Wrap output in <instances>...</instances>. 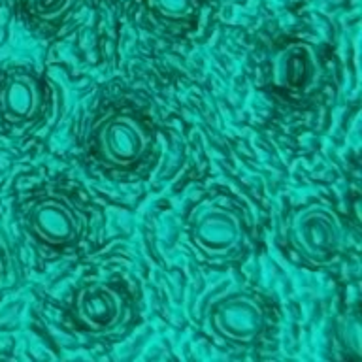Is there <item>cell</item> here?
<instances>
[{
  "label": "cell",
  "mask_w": 362,
  "mask_h": 362,
  "mask_svg": "<svg viewBox=\"0 0 362 362\" xmlns=\"http://www.w3.org/2000/svg\"><path fill=\"white\" fill-rule=\"evenodd\" d=\"M74 315L90 332H113L124 321L127 302L121 291L110 283H90L76 294Z\"/></svg>",
  "instance_id": "8992f818"
},
{
  "label": "cell",
  "mask_w": 362,
  "mask_h": 362,
  "mask_svg": "<svg viewBox=\"0 0 362 362\" xmlns=\"http://www.w3.org/2000/svg\"><path fill=\"white\" fill-rule=\"evenodd\" d=\"M4 276V262H2V255H0V279Z\"/></svg>",
  "instance_id": "8fae6325"
},
{
  "label": "cell",
  "mask_w": 362,
  "mask_h": 362,
  "mask_svg": "<svg viewBox=\"0 0 362 362\" xmlns=\"http://www.w3.org/2000/svg\"><path fill=\"white\" fill-rule=\"evenodd\" d=\"M74 2L76 0H25V6L34 17L42 21H55L72 8Z\"/></svg>",
  "instance_id": "30bf717a"
},
{
  "label": "cell",
  "mask_w": 362,
  "mask_h": 362,
  "mask_svg": "<svg viewBox=\"0 0 362 362\" xmlns=\"http://www.w3.org/2000/svg\"><path fill=\"white\" fill-rule=\"evenodd\" d=\"M288 236L294 249L317 266L332 264L345 247V226L328 204L313 202L291 219Z\"/></svg>",
  "instance_id": "6da1fadb"
},
{
  "label": "cell",
  "mask_w": 362,
  "mask_h": 362,
  "mask_svg": "<svg viewBox=\"0 0 362 362\" xmlns=\"http://www.w3.org/2000/svg\"><path fill=\"white\" fill-rule=\"evenodd\" d=\"M242 217L234 209L217 202H204L189 219V238L206 257H228L243 242Z\"/></svg>",
  "instance_id": "7a4b0ae2"
},
{
  "label": "cell",
  "mask_w": 362,
  "mask_h": 362,
  "mask_svg": "<svg viewBox=\"0 0 362 362\" xmlns=\"http://www.w3.org/2000/svg\"><path fill=\"white\" fill-rule=\"evenodd\" d=\"M151 144V130L132 113H112L96 129V151L104 163L117 168L140 163Z\"/></svg>",
  "instance_id": "3957f363"
},
{
  "label": "cell",
  "mask_w": 362,
  "mask_h": 362,
  "mask_svg": "<svg viewBox=\"0 0 362 362\" xmlns=\"http://www.w3.org/2000/svg\"><path fill=\"white\" fill-rule=\"evenodd\" d=\"M42 89L33 74L11 72L0 85V113L10 123H25L38 115Z\"/></svg>",
  "instance_id": "ba28073f"
},
{
  "label": "cell",
  "mask_w": 362,
  "mask_h": 362,
  "mask_svg": "<svg viewBox=\"0 0 362 362\" xmlns=\"http://www.w3.org/2000/svg\"><path fill=\"white\" fill-rule=\"evenodd\" d=\"M272 85L276 89L294 96L310 95L322 79L319 53L308 42H293L283 45L272 57Z\"/></svg>",
  "instance_id": "5b68a950"
},
{
  "label": "cell",
  "mask_w": 362,
  "mask_h": 362,
  "mask_svg": "<svg viewBox=\"0 0 362 362\" xmlns=\"http://www.w3.org/2000/svg\"><path fill=\"white\" fill-rule=\"evenodd\" d=\"M149 8L166 21H189L198 13V0H149Z\"/></svg>",
  "instance_id": "9c48e42d"
},
{
  "label": "cell",
  "mask_w": 362,
  "mask_h": 362,
  "mask_svg": "<svg viewBox=\"0 0 362 362\" xmlns=\"http://www.w3.org/2000/svg\"><path fill=\"white\" fill-rule=\"evenodd\" d=\"M28 223L42 242L55 247L78 242L83 230L79 211L62 197L40 198L30 208Z\"/></svg>",
  "instance_id": "52a82bcc"
},
{
  "label": "cell",
  "mask_w": 362,
  "mask_h": 362,
  "mask_svg": "<svg viewBox=\"0 0 362 362\" xmlns=\"http://www.w3.org/2000/svg\"><path fill=\"white\" fill-rule=\"evenodd\" d=\"M209 327L230 344H253L266 328L264 308L253 294L232 293L217 300L209 310Z\"/></svg>",
  "instance_id": "277c9868"
}]
</instances>
